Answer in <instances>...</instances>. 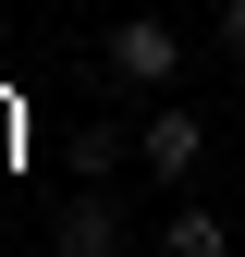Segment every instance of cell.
Masks as SVG:
<instances>
[{
	"instance_id": "1",
	"label": "cell",
	"mask_w": 245,
	"mask_h": 257,
	"mask_svg": "<svg viewBox=\"0 0 245 257\" xmlns=\"http://www.w3.org/2000/svg\"><path fill=\"white\" fill-rule=\"evenodd\" d=\"M98 61H110L122 86H147V98H172V74H184V25H172V13H122L110 37H98Z\"/></svg>"
},
{
	"instance_id": "3",
	"label": "cell",
	"mask_w": 245,
	"mask_h": 257,
	"mask_svg": "<svg viewBox=\"0 0 245 257\" xmlns=\"http://www.w3.org/2000/svg\"><path fill=\"white\" fill-rule=\"evenodd\" d=\"M49 257H122V208L98 196V184H74V208L49 220Z\"/></svg>"
},
{
	"instance_id": "6",
	"label": "cell",
	"mask_w": 245,
	"mask_h": 257,
	"mask_svg": "<svg viewBox=\"0 0 245 257\" xmlns=\"http://www.w3.org/2000/svg\"><path fill=\"white\" fill-rule=\"evenodd\" d=\"M221 49H233V61H245V0H221Z\"/></svg>"
},
{
	"instance_id": "2",
	"label": "cell",
	"mask_w": 245,
	"mask_h": 257,
	"mask_svg": "<svg viewBox=\"0 0 245 257\" xmlns=\"http://www.w3.org/2000/svg\"><path fill=\"white\" fill-rule=\"evenodd\" d=\"M196 147H208V122H196V110H172V98L135 122V159H147L160 184H184V172H196Z\"/></svg>"
},
{
	"instance_id": "5",
	"label": "cell",
	"mask_w": 245,
	"mask_h": 257,
	"mask_svg": "<svg viewBox=\"0 0 245 257\" xmlns=\"http://www.w3.org/2000/svg\"><path fill=\"white\" fill-rule=\"evenodd\" d=\"M61 147H74V184H110V172H122V147H135V135H122V122H74Z\"/></svg>"
},
{
	"instance_id": "4",
	"label": "cell",
	"mask_w": 245,
	"mask_h": 257,
	"mask_svg": "<svg viewBox=\"0 0 245 257\" xmlns=\"http://www.w3.org/2000/svg\"><path fill=\"white\" fill-rule=\"evenodd\" d=\"M160 257H233V220L221 208H172L160 220Z\"/></svg>"
}]
</instances>
